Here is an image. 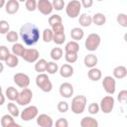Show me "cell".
<instances>
[{"label":"cell","mask_w":127,"mask_h":127,"mask_svg":"<svg viewBox=\"0 0 127 127\" xmlns=\"http://www.w3.org/2000/svg\"><path fill=\"white\" fill-rule=\"evenodd\" d=\"M19 36L26 46H34L40 40V30L37 25L33 23H26L21 26Z\"/></svg>","instance_id":"6da1fadb"},{"label":"cell","mask_w":127,"mask_h":127,"mask_svg":"<svg viewBox=\"0 0 127 127\" xmlns=\"http://www.w3.org/2000/svg\"><path fill=\"white\" fill-rule=\"evenodd\" d=\"M87 104V98L85 95H76L71 99V111L74 114H81Z\"/></svg>","instance_id":"7a4b0ae2"},{"label":"cell","mask_w":127,"mask_h":127,"mask_svg":"<svg viewBox=\"0 0 127 127\" xmlns=\"http://www.w3.org/2000/svg\"><path fill=\"white\" fill-rule=\"evenodd\" d=\"M36 84L37 86L44 92H50L53 89V83L49 78L47 73L41 72L36 77Z\"/></svg>","instance_id":"3957f363"},{"label":"cell","mask_w":127,"mask_h":127,"mask_svg":"<svg viewBox=\"0 0 127 127\" xmlns=\"http://www.w3.org/2000/svg\"><path fill=\"white\" fill-rule=\"evenodd\" d=\"M101 43V38L98 34L96 33H91L87 36V38L85 39V42H84V46H85V49L89 52H94L98 49L99 45Z\"/></svg>","instance_id":"277c9868"},{"label":"cell","mask_w":127,"mask_h":127,"mask_svg":"<svg viewBox=\"0 0 127 127\" xmlns=\"http://www.w3.org/2000/svg\"><path fill=\"white\" fill-rule=\"evenodd\" d=\"M64 8H65L66 15L69 18L74 19V18L78 17L80 14L81 4H80V1H78V0H71L66 4V6Z\"/></svg>","instance_id":"5b68a950"},{"label":"cell","mask_w":127,"mask_h":127,"mask_svg":"<svg viewBox=\"0 0 127 127\" xmlns=\"http://www.w3.org/2000/svg\"><path fill=\"white\" fill-rule=\"evenodd\" d=\"M32 99H33L32 90L28 87H25V88H22V90L19 92L18 97L16 99V102L21 106H27L31 103Z\"/></svg>","instance_id":"8992f818"},{"label":"cell","mask_w":127,"mask_h":127,"mask_svg":"<svg viewBox=\"0 0 127 127\" xmlns=\"http://www.w3.org/2000/svg\"><path fill=\"white\" fill-rule=\"evenodd\" d=\"M114 104H115V100L113 98L112 95H106L104 96L101 100H100V104H99V108L100 110L105 113V114H109L111 113V111L114 108Z\"/></svg>","instance_id":"52a82bcc"},{"label":"cell","mask_w":127,"mask_h":127,"mask_svg":"<svg viewBox=\"0 0 127 127\" xmlns=\"http://www.w3.org/2000/svg\"><path fill=\"white\" fill-rule=\"evenodd\" d=\"M39 114V109L35 105H27L26 108H24L23 111L20 113V117L23 121H30L32 119H35Z\"/></svg>","instance_id":"ba28073f"},{"label":"cell","mask_w":127,"mask_h":127,"mask_svg":"<svg viewBox=\"0 0 127 127\" xmlns=\"http://www.w3.org/2000/svg\"><path fill=\"white\" fill-rule=\"evenodd\" d=\"M102 86L103 89L107 94L112 95L116 90V80L111 75H106L102 79Z\"/></svg>","instance_id":"9c48e42d"},{"label":"cell","mask_w":127,"mask_h":127,"mask_svg":"<svg viewBox=\"0 0 127 127\" xmlns=\"http://www.w3.org/2000/svg\"><path fill=\"white\" fill-rule=\"evenodd\" d=\"M21 58H23V60L27 63H30V64L36 63L40 58V53L35 48H29V49L25 50V52Z\"/></svg>","instance_id":"30bf717a"},{"label":"cell","mask_w":127,"mask_h":127,"mask_svg":"<svg viewBox=\"0 0 127 127\" xmlns=\"http://www.w3.org/2000/svg\"><path fill=\"white\" fill-rule=\"evenodd\" d=\"M13 80L16 83V85L18 87L21 88H25L28 87L30 84V77L28 74L24 73V72H17L14 74L13 76Z\"/></svg>","instance_id":"8fae6325"},{"label":"cell","mask_w":127,"mask_h":127,"mask_svg":"<svg viewBox=\"0 0 127 127\" xmlns=\"http://www.w3.org/2000/svg\"><path fill=\"white\" fill-rule=\"evenodd\" d=\"M37 9L39 10V12L43 15H50L53 12V5L52 2H50L49 0H38L37 1Z\"/></svg>","instance_id":"7c38bea8"},{"label":"cell","mask_w":127,"mask_h":127,"mask_svg":"<svg viewBox=\"0 0 127 127\" xmlns=\"http://www.w3.org/2000/svg\"><path fill=\"white\" fill-rule=\"evenodd\" d=\"M61 96L64 98H70L73 94V86L69 82H63L59 88Z\"/></svg>","instance_id":"4fadbf2b"},{"label":"cell","mask_w":127,"mask_h":127,"mask_svg":"<svg viewBox=\"0 0 127 127\" xmlns=\"http://www.w3.org/2000/svg\"><path fill=\"white\" fill-rule=\"evenodd\" d=\"M37 124L40 127H52L54 125V121L52 117L46 113H42L37 117Z\"/></svg>","instance_id":"5bb4252c"},{"label":"cell","mask_w":127,"mask_h":127,"mask_svg":"<svg viewBox=\"0 0 127 127\" xmlns=\"http://www.w3.org/2000/svg\"><path fill=\"white\" fill-rule=\"evenodd\" d=\"M20 4L18 0H8L5 3V11L9 15H14L19 11Z\"/></svg>","instance_id":"9a60e30c"},{"label":"cell","mask_w":127,"mask_h":127,"mask_svg":"<svg viewBox=\"0 0 127 127\" xmlns=\"http://www.w3.org/2000/svg\"><path fill=\"white\" fill-rule=\"evenodd\" d=\"M1 126L2 127H20L21 125L15 121L14 117L11 114H5L1 118Z\"/></svg>","instance_id":"2e32d148"},{"label":"cell","mask_w":127,"mask_h":127,"mask_svg":"<svg viewBox=\"0 0 127 127\" xmlns=\"http://www.w3.org/2000/svg\"><path fill=\"white\" fill-rule=\"evenodd\" d=\"M59 72L62 77L68 78L73 74V67L69 64H64L59 68Z\"/></svg>","instance_id":"e0dca14e"},{"label":"cell","mask_w":127,"mask_h":127,"mask_svg":"<svg viewBox=\"0 0 127 127\" xmlns=\"http://www.w3.org/2000/svg\"><path fill=\"white\" fill-rule=\"evenodd\" d=\"M81 127H98V122L95 118L91 116H85L80 120Z\"/></svg>","instance_id":"ac0fdd59"},{"label":"cell","mask_w":127,"mask_h":127,"mask_svg":"<svg viewBox=\"0 0 127 127\" xmlns=\"http://www.w3.org/2000/svg\"><path fill=\"white\" fill-rule=\"evenodd\" d=\"M83 63H84V65H85L86 67L91 68V67H94V66L97 64L98 59H97V57H96L95 55L89 54V55H86V56L84 57Z\"/></svg>","instance_id":"d6986e66"},{"label":"cell","mask_w":127,"mask_h":127,"mask_svg":"<svg viewBox=\"0 0 127 127\" xmlns=\"http://www.w3.org/2000/svg\"><path fill=\"white\" fill-rule=\"evenodd\" d=\"M127 75V68L124 65H118L113 69V77L116 79H122Z\"/></svg>","instance_id":"ffe728a7"},{"label":"cell","mask_w":127,"mask_h":127,"mask_svg":"<svg viewBox=\"0 0 127 127\" xmlns=\"http://www.w3.org/2000/svg\"><path fill=\"white\" fill-rule=\"evenodd\" d=\"M87 76L90 80L92 81H98L101 76H102V73H101V70L99 68H96L95 66L94 67H91L89 68L88 72H87Z\"/></svg>","instance_id":"44dd1931"},{"label":"cell","mask_w":127,"mask_h":127,"mask_svg":"<svg viewBox=\"0 0 127 127\" xmlns=\"http://www.w3.org/2000/svg\"><path fill=\"white\" fill-rule=\"evenodd\" d=\"M70 37L73 41H80L84 37V32L81 28L79 27H74L70 30Z\"/></svg>","instance_id":"7402d4cb"},{"label":"cell","mask_w":127,"mask_h":127,"mask_svg":"<svg viewBox=\"0 0 127 127\" xmlns=\"http://www.w3.org/2000/svg\"><path fill=\"white\" fill-rule=\"evenodd\" d=\"M79 51V45L76 41H69L64 46V53H74L77 54Z\"/></svg>","instance_id":"603a6c76"},{"label":"cell","mask_w":127,"mask_h":127,"mask_svg":"<svg viewBox=\"0 0 127 127\" xmlns=\"http://www.w3.org/2000/svg\"><path fill=\"white\" fill-rule=\"evenodd\" d=\"M78 23H79V25H80L81 27H84V28L89 27V26L92 24V17H91L90 15H88V14L83 13V14L79 15Z\"/></svg>","instance_id":"cb8c5ba5"},{"label":"cell","mask_w":127,"mask_h":127,"mask_svg":"<svg viewBox=\"0 0 127 127\" xmlns=\"http://www.w3.org/2000/svg\"><path fill=\"white\" fill-rule=\"evenodd\" d=\"M92 17V23L96 26H103L106 23V16L103 13H95Z\"/></svg>","instance_id":"d4e9b609"},{"label":"cell","mask_w":127,"mask_h":127,"mask_svg":"<svg viewBox=\"0 0 127 127\" xmlns=\"http://www.w3.org/2000/svg\"><path fill=\"white\" fill-rule=\"evenodd\" d=\"M4 62L8 67H16L19 64V59L14 54H9Z\"/></svg>","instance_id":"484cf974"},{"label":"cell","mask_w":127,"mask_h":127,"mask_svg":"<svg viewBox=\"0 0 127 127\" xmlns=\"http://www.w3.org/2000/svg\"><path fill=\"white\" fill-rule=\"evenodd\" d=\"M18 94H19V91L14 86H9L5 91V95L10 101H16Z\"/></svg>","instance_id":"4316f807"},{"label":"cell","mask_w":127,"mask_h":127,"mask_svg":"<svg viewBox=\"0 0 127 127\" xmlns=\"http://www.w3.org/2000/svg\"><path fill=\"white\" fill-rule=\"evenodd\" d=\"M25 50H26V48L24 47V45H22L20 43H14L12 46V54H14L17 57H22Z\"/></svg>","instance_id":"83f0119b"},{"label":"cell","mask_w":127,"mask_h":127,"mask_svg":"<svg viewBox=\"0 0 127 127\" xmlns=\"http://www.w3.org/2000/svg\"><path fill=\"white\" fill-rule=\"evenodd\" d=\"M63 55H64V51L61 48H58V47L53 48L51 50V52H50V56H51L52 60L53 61H56V62L57 61H60L63 58Z\"/></svg>","instance_id":"f1b7e54d"},{"label":"cell","mask_w":127,"mask_h":127,"mask_svg":"<svg viewBox=\"0 0 127 127\" xmlns=\"http://www.w3.org/2000/svg\"><path fill=\"white\" fill-rule=\"evenodd\" d=\"M47 61L45 59H39L36 64H35V70L39 73L46 71V66H47Z\"/></svg>","instance_id":"f546056e"},{"label":"cell","mask_w":127,"mask_h":127,"mask_svg":"<svg viewBox=\"0 0 127 127\" xmlns=\"http://www.w3.org/2000/svg\"><path fill=\"white\" fill-rule=\"evenodd\" d=\"M7 110H8V112H9V114H11L14 118H15V117H18V116L20 115L19 108H18V106H17L15 103H13V101H10V102L7 104Z\"/></svg>","instance_id":"4dcf8cb0"},{"label":"cell","mask_w":127,"mask_h":127,"mask_svg":"<svg viewBox=\"0 0 127 127\" xmlns=\"http://www.w3.org/2000/svg\"><path fill=\"white\" fill-rule=\"evenodd\" d=\"M46 71L49 74H55L56 72L59 71V65L56 64V62H48L47 66H46Z\"/></svg>","instance_id":"1f68e13d"},{"label":"cell","mask_w":127,"mask_h":127,"mask_svg":"<svg viewBox=\"0 0 127 127\" xmlns=\"http://www.w3.org/2000/svg\"><path fill=\"white\" fill-rule=\"evenodd\" d=\"M53 37H54V33L52 31V29L50 28H47L43 31V34H42V39L45 43H50L53 41Z\"/></svg>","instance_id":"d6a6232c"},{"label":"cell","mask_w":127,"mask_h":127,"mask_svg":"<svg viewBox=\"0 0 127 127\" xmlns=\"http://www.w3.org/2000/svg\"><path fill=\"white\" fill-rule=\"evenodd\" d=\"M53 42L56 45H63L65 42V34H54L53 37Z\"/></svg>","instance_id":"836d02e7"},{"label":"cell","mask_w":127,"mask_h":127,"mask_svg":"<svg viewBox=\"0 0 127 127\" xmlns=\"http://www.w3.org/2000/svg\"><path fill=\"white\" fill-rule=\"evenodd\" d=\"M6 40L10 43H17V41L19 40V35L15 31H9L6 34Z\"/></svg>","instance_id":"e575fe53"},{"label":"cell","mask_w":127,"mask_h":127,"mask_svg":"<svg viewBox=\"0 0 127 127\" xmlns=\"http://www.w3.org/2000/svg\"><path fill=\"white\" fill-rule=\"evenodd\" d=\"M52 5H53V9L57 11H62L65 7L64 0H53Z\"/></svg>","instance_id":"d590c367"},{"label":"cell","mask_w":127,"mask_h":127,"mask_svg":"<svg viewBox=\"0 0 127 127\" xmlns=\"http://www.w3.org/2000/svg\"><path fill=\"white\" fill-rule=\"evenodd\" d=\"M116 20H117V23H118L121 27H123V28H126V27H127V15H126V14H124V13H119V14L117 15Z\"/></svg>","instance_id":"8d00e7d4"},{"label":"cell","mask_w":127,"mask_h":127,"mask_svg":"<svg viewBox=\"0 0 127 127\" xmlns=\"http://www.w3.org/2000/svg\"><path fill=\"white\" fill-rule=\"evenodd\" d=\"M25 7L29 12H34L37 9V0H26Z\"/></svg>","instance_id":"74e56055"},{"label":"cell","mask_w":127,"mask_h":127,"mask_svg":"<svg viewBox=\"0 0 127 127\" xmlns=\"http://www.w3.org/2000/svg\"><path fill=\"white\" fill-rule=\"evenodd\" d=\"M10 31V25L6 20H1L0 21V34L6 35Z\"/></svg>","instance_id":"f35d334b"},{"label":"cell","mask_w":127,"mask_h":127,"mask_svg":"<svg viewBox=\"0 0 127 127\" xmlns=\"http://www.w3.org/2000/svg\"><path fill=\"white\" fill-rule=\"evenodd\" d=\"M48 22H49V25H50V26H53V25H55V24L62 23V22H63V19H62V17H61L60 15L55 14V15H52V16L49 17Z\"/></svg>","instance_id":"ab89813d"},{"label":"cell","mask_w":127,"mask_h":127,"mask_svg":"<svg viewBox=\"0 0 127 127\" xmlns=\"http://www.w3.org/2000/svg\"><path fill=\"white\" fill-rule=\"evenodd\" d=\"M51 29H52L54 34H63V33H64V27L62 23H58V24H55V25L51 26Z\"/></svg>","instance_id":"60d3db41"},{"label":"cell","mask_w":127,"mask_h":127,"mask_svg":"<svg viewBox=\"0 0 127 127\" xmlns=\"http://www.w3.org/2000/svg\"><path fill=\"white\" fill-rule=\"evenodd\" d=\"M64 59L66 63L68 64H73L77 61V54L74 53H64Z\"/></svg>","instance_id":"b9f144b4"},{"label":"cell","mask_w":127,"mask_h":127,"mask_svg":"<svg viewBox=\"0 0 127 127\" xmlns=\"http://www.w3.org/2000/svg\"><path fill=\"white\" fill-rule=\"evenodd\" d=\"M87 110H88V112H89L91 115H95V114H97V113L99 112V110H100L99 104H97V103H95V102H92V103H90V104L88 105Z\"/></svg>","instance_id":"7bdbcfd3"},{"label":"cell","mask_w":127,"mask_h":127,"mask_svg":"<svg viewBox=\"0 0 127 127\" xmlns=\"http://www.w3.org/2000/svg\"><path fill=\"white\" fill-rule=\"evenodd\" d=\"M9 54H10V52L6 46H4V45L0 46V61L1 62H4Z\"/></svg>","instance_id":"ee69618b"},{"label":"cell","mask_w":127,"mask_h":127,"mask_svg":"<svg viewBox=\"0 0 127 127\" xmlns=\"http://www.w3.org/2000/svg\"><path fill=\"white\" fill-rule=\"evenodd\" d=\"M57 108L61 113H65L68 110L69 105H68V103L66 101H60L58 103V105H57Z\"/></svg>","instance_id":"f6af8a7d"},{"label":"cell","mask_w":127,"mask_h":127,"mask_svg":"<svg viewBox=\"0 0 127 127\" xmlns=\"http://www.w3.org/2000/svg\"><path fill=\"white\" fill-rule=\"evenodd\" d=\"M117 99L120 103L122 104H125L126 103V100H127V90L126 89H123L121 91H119L118 95H117Z\"/></svg>","instance_id":"bcb514c9"},{"label":"cell","mask_w":127,"mask_h":127,"mask_svg":"<svg viewBox=\"0 0 127 127\" xmlns=\"http://www.w3.org/2000/svg\"><path fill=\"white\" fill-rule=\"evenodd\" d=\"M56 126L57 127H68V122L65 118H59L56 121Z\"/></svg>","instance_id":"7dc6e473"},{"label":"cell","mask_w":127,"mask_h":127,"mask_svg":"<svg viewBox=\"0 0 127 127\" xmlns=\"http://www.w3.org/2000/svg\"><path fill=\"white\" fill-rule=\"evenodd\" d=\"M80 4H81V7L87 9L93 5V0H80Z\"/></svg>","instance_id":"c3c4849f"},{"label":"cell","mask_w":127,"mask_h":127,"mask_svg":"<svg viewBox=\"0 0 127 127\" xmlns=\"http://www.w3.org/2000/svg\"><path fill=\"white\" fill-rule=\"evenodd\" d=\"M4 103H5V95L1 92L0 93V106H2Z\"/></svg>","instance_id":"681fc988"},{"label":"cell","mask_w":127,"mask_h":127,"mask_svg":"<svg viewBox=\"0 0 127 127\" xmlns=\"http://www.w3.org/2000/svg\"><path fill=\"white\" fill-rule=\"evenodd\" d=\"M5 3H6V0H0V9L5 6Z\"/></svg>","instance_id":"f907efd6"},{"label":"cell","mask_w":127,"mask_h":127,"mask_svg":"<svg viewBox=\"0 0 127 127\" xmlns=\"http://www.w3.org/2000/svg\"><path fill=\"white\" fill-rule=\"evenodd\" d=\"M3 70H4V64H3L2 62L0 61V73H2Z\"/></svg>","instance_id":"816d5d0a"},{"label":"cell","mask_w":127,"mask_h":127,"mask_svg":"<svg viewBox=\"0 0 127 127\" xmlns=\"http://www.w3.org/2000/svg\"><path fill=\"white\" fill-rule=\"evenodd\" d=\"M1 92H2V86L0 85V93H1Z\"/></svg>","instance_id":"f5cc1de1"},{"label":"cell","mask_w":127,"mask_h":127,"mask_svg":"<svg viewBox=\"0 0 127 127\" xmlns=\"http://www.w3.org/2000/svg\"><path fill=\"white\" fill-rule=\"evenodd\" d=\"M18 1H19V2H25L26 0H18Z\"/></svg>","instance_id":"db71d44e"},{"label":"cell","mask_w":127,"mask_h":127,"mask_svg":"<svg viewBox=\"0 0 127 127\" xmlns=\"http://www.w3.org/2000/svg\"><path fill=\"white\" fill-rule=\"evenodd\" d=\"M96 1H99L100 2V1H103V0H96Z\"/></svg>","instance_id":"11a10c76"}]
</instances>
